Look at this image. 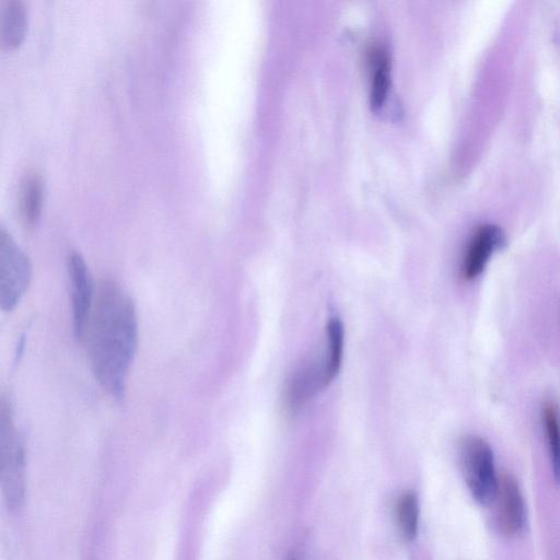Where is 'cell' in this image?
<instances>
[{"label":"cell","instance_id":"7","mask_svg":"<svg viewBox=\"0 0 560 560\" xmlns=\"http://www.w3.org/2000/svg\"><path fill=\"white\" fill-rule=\"evenodd\" d=\"M505 243V234L500 226L494 224L479 226L466 248L462 262V276L466 280L478 277L493 253L503 248Z\"/></svg>","mask_w":560,"mask_h":560},{"label":"cell","instance_id":"9","mask_svg":"<svg viewBox=\"0 0 560 560\" xmlns=\"http://www.w3.org/2000/svg\"><path fill=\"white\" fill-rule=\"evenodd\" d=\"M43 199L42 178L36 173L27 174L21 186L20 212L26 228L33 229L40 215Z\"/></svg>","mask_w":560,"mask_h":560},{"label":"cell","instance_id":"6","mask_svg":"<svg viewBox=\"0 0 560 560\" xmlns=\"http://www.w3.org/2000/svg\"><path fill=\"white\" fill-rule=\"evenodd\" d=\"M494 501L499 530L509 537L521 534L526 524V508L520 485L512 475L501 476Z\"/></svg>","mask_w":560,"mask_h":560},{"label":"cell","instance_id":"1","mask_svg":"<svg viewBox=\"0 0 560 560\" xmlns=\"http://www.w3.org/2000/svg\"><path fill=\"white\" fill-rule=\"evenodd\" d=\"M82 338L95 380L121 400L138 347V316L131 296L116 280L97 284Z\"/></svg>","mask_w":560,"mask_h":560},{"label":"cell","instance_id":"8","mask_svg":"<svg viewBox=\"0 0 560 560\" xmlns=\"http://www.w3.org/2000/svg\"><path fill=\"white\" fill-rule=\"evenodd\" d=\"M26 10L20 0H5L0 7V43L7 50L16 48L26 31Z\"/></svg>","mask_w":560,"mask_h":560},{"label":"cell","instance_id":"3","mask_svg":"<svg viewBox=\"0 0 560 560\" xmlns=\"http://www.w3.org/2000/svg\"><path fill=\"white\" fill-rule=\"evenodd\" d=\"M459 462L472 498L487 505L494 501L499 478L491 446L479 436H466L459 444Z\"/></svg>","mask_w":560,"mask_h":560},{"label":"cell","instance_id":"4","mask_svg":"<svg viewBox=\"0 0 560 560\" xmlns=\"http://www.w3.org/2000/svg\"><path fill=\"white\" fill-rule=\"evenodd\" d=\"M32 265L12 236L0 230V307L12 312L30 285Z\"/></svg>","mask_w":560,"mask_h":560},{"label":"cell","instance_id":"12","mask_svg":"<svg viewBox=\"0 0 560 560\" xmlns=\"http://www.w3.org/2000/svg\"><path fill=\"white\" fill-rule=\"evenodd\" d=\"M397 525L401 536L406 540H411L418 528V502L412 492H405L399 497L395 508Z\"/></svg>","mask_w":560,"mask_h":560},{"label":"cell","instance_id":"2","mask_svg":"<svg viewBox=\"0 0 560 560\" xmlns=\"http://www.w3.org/2000/svg\"><path fill=\"white\" fill-rule=\"evenodd\" d=\"M0 406L1 488L8 508L18 510L25 494L23 441L14 427L10 405L2 399Z\"/></svg>","mask_w":560,"mask_h":560},{"label":"cell","instance_id":"11","mask_svg":"<svg viewBox=\"0 0 560 560\" xmlns=\"http://www.w3.org/2000/svg\"><path fill=\"white\" fill-rule=\"evenodd\" d=\"M552 475L560 483V413L553 402H547L542 411Z\"/></svg>","mask_w":560,"mask_h":560},{"label":"cell","instance_id":"10","mask_svg":"<svg viewBox=\"0 0 560 560\" xmlns=\"http://www.w3.org/2000/svg\"><path fill=\"white\" fill-rule=\"evenodd\" d=\"M327 349L325 363V376L327 385L338 374L343 352V327L338 318H330L326 326Z\"/></svg>","mask_w":560,"mask_h":560},{"label":"cell","instance_id":"5","mask_svg":"<svg viewBox=\"0 0 560 560\" xmlns=\"http://www.w3.org/2000/svg\"><path fill=\"white\" fill-rule=\"evenodd\" d=\"M74 335L82 338L93 305L95 287L86 262L79 252L72 250L67 258Z\"/></svg>","mask_w":560,"mask_h":560},{"label":"cell","instance_id":"13","mask_svg":"<svg viewBox=\"0 0 560 560\" xmlns=\"http://www.w3.org/2000/svg\"><path fill=\"white\" fill-rule=\"evenodd\" d=\"M374 69L371 82V104L378 107L386 98L389 86V66L387 56L383 51H377L374 57Z\"/></svg>","mask_w":560,"mask_h":560}]
</instances>
